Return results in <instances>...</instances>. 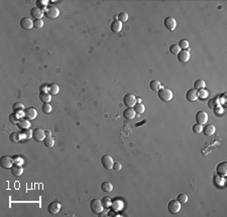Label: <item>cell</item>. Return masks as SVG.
I'll list each match as a JSON object with an SVG mask.
<instances>
[{
  "label": "cell",
  "mask_w": 227,
  "mask_h": 217,
  "mask_svg": "<svg viewBox=\"0 0 227 217\" xmlns=\"http://www.w3.org/2000/svg\"><path fill=\"white\" fill-rule=\"evenodd\" d=\"M32 137L37 142H43L46 139V130L42 129L40 127L34 128V131H32Z\"/></svg>",
  "instance_id": "cell-8"
},
{
  "label": "cell",
  "mask_w": 227,
  "mask_h": 217,
  "mask_svg": "<svg viewBox=\"0 0 227 217\" xmlns=\"http://www.w3.org/2000/svg\"><path fill=\"white\" fill-rule=\"evenodd\" d=\"M45 15H46V18L56 19V18H58L59 15H60V10H59L58 7L54 6V5H51V6H48V8L46 9Z\"/></svg>",
  "instance_id": "cell-3"
},
{
  "label": "cell",
  "mask_w": 227,
  "mask_h": 217,
  "mask_svg": "<svg viewBox=\"0 0 227 217\" xmlns=\"http://www.w3.org/2000/svg\"><path fill=\"white\" fill-rule=\"evenodd\" d=\"M180 51H181V48L179 46V45H172L170 46V52L172 53L173 55H178Z\"/></svg>",
  "instance_id": "cell-39"
},
{
  "label": "cell",
  "mask_w": 227,
  "mask_h": 217,
  "mask_svg": "<svg viewBox=\"0 0 227 217\" xmlns=\"http://www.w3.org/2000/svg\"><path fill=\"white\" fill-rule=\"evenodd\" d=\"M9 121L12 123V124H17V122L19 121V117H18V115L15 113V112H13V113H11L10 115H9Z\"/></svg>",
  "instance_id": "cell-37"
},
{
  "label": "cell",
  "mask_w": 227,
  "mask_h": 217,
  "mask_svg": "<svg viewBox=\"0 0 227 217\" xmlns=\"http://www.w3.org/2000/svg\"><path fill=\"white\" fill-rule=\"evenodd\" d=\"M164 24H165V26H166V28L169 29V30H171V31L175 30V28L177 27V21H176V19L174 18V17H171V16L166 17V18H165Z\"/></svg>",
  "instance_id": "cell-10"
},
{
  "label": "cell",
  "mask_w": 227,
  "mask_h": 217,
  "mask_svg": "<svg viewBox=\"0 0 227 217\" xmlns=\"http://www.w3.org/2000/svg\"><path fill=\"white\" fill-rule=\"evenodd\" d=\"M101 190H102L103 192L110 193L112 190H113V184H112L110 181H104V182H102V184H101Z\"/></svg>",
  "instance_id": "cell-22"
},
{
  "label": "cell",
  "mask_w": 227,
  "mask_h": 217,
  "mask_svg": "<svg viewBox=\"0 0 227 217\" xmlns=\"http://www.w3.org/2000/svg\"><path fill=\"white\" fill-rule=\"evenodd\" d=\"M136 103H141V98L140 97L136 98Z\"/></svg>",
  "instance_id": "cell-50"
},
{
  "label": "cell",
  "mask_w": 227,
  "mask_h": 217,
  "mask_svg": "<svg viewBox=\"0 0 227 217\" xmlns=\"http://www.w3.org/2000/svg\"><path fill=\"white\" fill-rule=\"evenodd\" d=\"M158 97L160 98L161 101L169 102L173 99V92L169 88L161 87V89L158 91Z\"/></svg>",
  "instance_id": "cell-1"
},
{
  "label": "cell",
  "mask_w": 227,
  "mask_h": 217,
  "mask_svg": "<svg viewBox=\"0 0 227 217\" xmlns=\"http://www.w3.org/2000/svg\"><path fill=\"white\" fill-rule=\"evenodd\" d=\"M208 106L210 108H217L219 106V100L217 98H212L208 101Z\"/></svg>",
  "instance_id": "cell-36"
},
{
  "label": "cell",
  "mask_w": 227,
  "mask_h": 217,
  "mask_svg": "<svg viewBox=\"0 0 227 217\" xmlns=\"http://www.w3.org/2000/svg\"><path fill=\"white\" fill-rule=\"evenodd\" d=\"M10 172L14 177H19V176H21L23 174V168L21 166L16 165L15 164V165H13L12 167H11Z\"/></svg>",
  "instance_id": "cell-20"
},
{
  "label": "cell",
  "mask_w": 227,
  "mask_h": 217,
  "mask_svg": "<svg viewBox=\"0 0 227 217\" xmlns=\"http://www.w3.org/2000/svg\"><path fill=\"white\" fill-rule=\"evenodd\" d=\"M43 26V19H34V28H42Z\"/></svg>",
  "instance_id": "cell-41"
},
{
  "label": "cell",
  "mask_w": 227,
  "mask_h": 217,
  "mask_svg": "<svg viewBox=\"0 0 227 217\" xmlns=\"http://www.w3.org/2000/svg\"><path fill=\"white\" fill-rule=\"evenodd\" d=\"M90 209L94 214H97V215L101 213L103 209H104L102 206L101 200H99V199H97V198L92 199V200L90 201Z\"/></svg>",
  "instance_id": "cell-2"
},
{
  "label": "cell",
  "mask_w": 227,
  "mask_h": 217,
  "mask_svg": "<svg viewBox=\"0 0 227 217\" xmlns=\"http://www.w3.org/2000/svg\"><path fill=\"white\" fill-rule=\"evenodd\" d=\"M179 46L181 49H188L189 48V42L186 39H183V40H180V43H179Z\"/></svg>",
  "instance_id": "cell-42"
},
{
  "label": "cell",
  "mask_w": 227,
  "mask_h": 217,
  "mask_svg": "<svg viewBox=\"0 0 227 217\" xmlns=\"http://www.w3.org/2000/svg\"><path fill=\"white\" fill-rule=\"evenodd\" d=\"M17 115H18V117H19V119H21V118H23V117H25V113H24V110H19V111H17V112H15Z\"/></svg>",
  "instance_id": "cell-48"
},
{
  "label": "cell",
  "mask_w": 227,
  "mask_h": 217,
  "mask_svg": "<svg viewBox=\"0 0 227 217\" xmlns=\"http://www.w3.org/2000/svg\"><path fill=\"white\" fill-rule=\"evenodd\" d=\"M46 136H52V132L50 130H46Z\"/></svg>",
  "instance_id": "cell-49"
},
{
  "label": "cell",
  "mask_w": 227,
  "mask_h": 217,
  "mask_svg": "<svg viewBox=\"0 0 227 217\" xmlns=\"http://www.w3.org/2000/svg\"><path fill=\"white\" fill-rule=\"evenodd\" d=\"M195 118H196L197 123L203 125L208 121V113L206 112V111H198V112L196 113Z\"/></svg>",
  "instance_id": "cell-11"
},
{
  "label": "cell",
  "mask_w": 227,
  "mask_h": 217,
  "mask_svg": "<svg viewBox=\"0 0 227 217\" xmlns=\"http://www.w3.org/2000/svg\"><path fill=\"white\" fill-rule=\"evenodd\" d=\"M32 129L30 128H26V129H23L22 132H20V136H21V140L22 139H30L32 137Z\"/></svg>",
  "instance_id": "cell-26"
},
{
  "label": "cell",
  "mask_w": 227,
  "mask_h": 217,
  "mask_svg": "<svg viewBox=\"0 0 227 217\" xmlns=\"http://www.w3.org/2000/svg\"><path fill=\"white\" fill-rule=\"evenodd\" d=\"M40 93H49V84H43L40 87Z\"/></svg>",
  "instance_id": "cell-46"
},
{
  "label": "cell",
  "mask_w": 227,
  "mask_h": 217,
  "mask_svg": "<svg viewBox=\"0 0 227 217\" xmlns=\"http://www.w3.org/2000/svg\"><path fill=\"white\" fill-rule=\"evenodd\" d=\"M12 109L14 112H17V111L19 110H24V105H23V103H21V102H15L13 105H12Z\"/></svg>",
  "instance_id": "cell-35"
},
{
  "label": "cell",
  "mask_w": 227,
  "mask_h": 217,
  "mask_svg": "<svg viewBox=\"0 0 227 217\" xmlns=\"http://www.w3.org/2000/svg\"><path fill=\"white\" fill-rule=\"evenodd\" d=\"M136 115L135 111L133 108H126V109L123 111V117H125L126 119L128 120H132Z\"/></svg>",
  "instance_id": "cell-21"
},
{
  "label": "cell",
  "mask_w": 227,
  "mask_h": 217,
  "mask_svg": "<svg viewBox=\"0 0 227 217\" xmlns=\"http://www.w3.org/2000/svg\"><path fill=\"white\" fill-rule=\"evenodd\" d=\"M30 15L34 19H42V17L45 15V12L42 9H40L39 7H34L30 10Z\"/></svg>",
  "instance_id": "cell-17"
},
{
  "label": "cell",
  "mask_w": 227,
  "mask_h": 217,
  "mask_svg": "<svg viewBox=\"0 0 227 217\" xmlns=\"http://www.w3.org/2000/svg\"><path fill=\"white\" fill-rule=\"evenodd\" d=\"M177 200H178L181 204L187 203V201H188V195L187 194H179L178 197H177Z\"/></svg>",
  "instance_id": "cell-38"
},
{
  "label": "cell",
  "mask_w": 227,
  "mask_h": 217,
  "mask_svg": "<svg viewBox=\"0 0 227 217\" xmlns=\"http://www.w3.org/2000/svg\"><path fill=\"white\" fill-rule=\"evenodd\" d=\"M60 92V86L57 83H52L49 85V93L51 95H58Z\"/></svg>",
  "instance_id": "cell-23"
},
{
  "label": "cell",
  "mask_w": 227,
  "mask_h": 217,
  "mask_svg": "<svg viewBox=\"0 0 227 217\" xmlns=\"http://www.w3.org/2000/svg\"><path fill=\"white\" fill-rule=\"evenodd\" d=\"M9 139H10V142H20V140H21V136H20V132H12V133H10Z\"/></svg>",
  "instance_id": "cell-33"
},
{
  "label": "cell",
  "mask_w": 227,
  "mask_h": 217,
  "mask_svg": "<svg viewBox=\"0 0 227 217\" xmlns=\"http://www.w3.org/2000/svg\"><path fill=\"white\" fill-rule=\"evenodd\" d=\"M168 210L171 214H177L181 210V203L178 200H171L168 204Z\"/></svg>",
  "instance_id": "cell-6"
},
{
  "label": "cell",
  "mask_w": 227,
  "mask_h": 217,
  "mask_svg": "<svg viewBox=\"0 0 227 217\" xmlns=\"http://www.w3.org/2000/svg\"><path fill=\"white\" fill-rule=\"evenodd\" d=\"M13 159L9 156H3L1 157V160H0V166L1 168L9 170L11 169V167L13 166Z\"/></svg>",
  "instance_id": "cell-7"
},
{
  "label": "cell",
  "mask_w": 227,
  "mask_h": 217,
  "mask_svg": "<svg viewBox=\"0 0 227 217\" xmlns=\"http://www.w3.org/2000/svg\"><path fill=\"white\" fill-rule=\"evenodd\" d=\"M206 86V83L204 80L202 79H199V80H196L195 83H194V89L195 90H202L204 89Z\"/></svg>",
  "instance_id": "cell-30"
},
{
  "label": "cell",
  "mask_w": 227,
  "mask_h": 217,
  "mask_svg": "<svg viewBox=\"0 0 227 217\" xmlns=\"http://www.w3.org/2000/svg\"><path fill=\"white\" fill-rule=\"evenodd\" d=\"M215 130H216V128H215L214 124H207L203 127L202 132L204 133L206 136H211L215 133Z\"/></svg>",
  "instance_id": "cell-18"
},
{
  "label": "cell",
  "mask_w": 227,
  "mask_h": 217,
  "mask_svg": "<svg viewBox=\"0 0 227 217\" xmlns=\"http://www.w3.org/2000/svg\"><path fill=\"white\" fill-rule=\"evenodd\" d=\"M61 207H62V205L59 201H53L49 204L48 211H49L50 214H54L55 215V214H58L59 212H60Z\"/></svg>",
  "instance_id": "cell-9"
},
{
  "label": "cell",
  "mask_w": 227,
  "mask_h": 217,
  "mask_svg": "<svg viewBox=\"0 0 227 217\" xmlns=\"http://www.w3.org/2000/svg\"><path fill=\"white\" fill-rule=\"evenodd\" d=\"M186 99L190 102H195L198 99V91L193 89H189L186 93Z\"/></svg>",
  "instance_id": "cell-13"
},
{
  "label": "cell",
  "mask_w": 227,
  "mask_h": 217,
  "mask_svg": "<svg viewBox=\"0 0 227 217\" xmlns=\"http://www.w3.org/2000/svg\"><path fill=\"white\" fill-rule=\"evenodd\" d=\"M133 109L135 111V113L140 115V114L144 113V111H145V106H144L142 103H136L133 106Z\"/></svg>",
  "instance_id": "cell-29"
},
{
  "label": "cell",
  "mask_w": 227,
  "mask_h": 217,
  "mask_svg": "<svg viewBox=\"0 0 227 217\" xmlns=\"http://www.w3.org/2000/svg\"><path fill=\"white\" fill-rule=\"evenodd\" d=\"M113 169L115 170V171H120V170L122 169V165L120 163H118V162H116V163H114V165H113Z\"/></svg>",
  "instance_id": "cell-47"
},
{
  "label": "cell",
  "mask_w": 227,
  "mask_h": 217,
  "mask_svg": "<svg viewBox=\"0 0 227 217\" xmlns=\"http://www.w3.org/2000/svg\"><path fill=\"white\" fill-rule=\"evenodd\" d=\"M43 142L46 148H53L55 145V139L52 136H46V139L43 140Z\"/></svg>",
  "instance_id": "cell-32"
},
{
  "label": "cell",
  "mask_w": 227,
  "mask_h": 217,
  "mask_svg": "<svg viewBox=\"0 0 227 217\" xmlns=\"http://www.w3.org/2000/svg\"><path fill=\"white\" fill-rule=\"evenodd\" d=\"M101 203H102L103 208H109L112 206V200L108 196H105V197H103L101 199Z\"/></svg>",
  "instance_id": "cell-31"
},
{
  "label": "cell",
  "mask_w": 227,
  "mask_h": 217,
  "mask_svg": "<svg viewBox=\"0 0 227 217\" xmlns=\"http://www.w3.org/2000/svg\"><path fill=\"white\" fill-rule=\"evenodd\" d=\"M52 109H53V108H52L51 104H50V103H43V106H42V110H43V113H46V114L51 113Z\"/></svg>",
  "instance_id": "cell-40"
},
{
  "label": "cell",
  "mask_w": 227,
  "mask_h": 217,
  "mask_svg": "<svg viewBox=\"0 0 227 217\" xmlns=\"http://www.w3.org/2000/svg\"><path fill=\"white\" fill-rule=\"evenodd\" d=\"M17 126L21 129H26V128H30V122L28 119L26 118H21L19 119V121L17 122Z\"/></svg>",
  "instance_id": "cell-24"
},
{
  "label": "cell",
  "mask_w": 227,
  "mask_h": 217,
  "mask_svg": "<svg viewBox=\"0 0 227 217\" xmlns=\"http://www.w3.org/2000/svg\"><path fill=\"white\" fill-rule=\"evenodd\" d=\"M37 7H39L40 9H42L43 12L46 11V9L48 8V4H49V1L48 0H37Z\"/></svg>",
  "instance_id": "cell-28"
},
{
  "label": "cell",
  "mask_w": 227,
  "mask_h": 217,
  "mask_svg": "<svg viewBox=\"0 0 227 217\" xmlns=\"http://www.w3.org/2000/svg\"><path fill=\"white\" fill-rule=\"evenodd\" d=\"M110 29L112 33H119L120 30L122 29V22L119 21V20H113L110 24Z\"/></svg>",
  "instance_id": "cell-19"
},
{
  "label": "cell",
  "mask_w": 227,
  "mask_h": 217,
  "mask_svg": "<svg viewBox=\"0 0 227 217\" xmlns=\"http://www.w3.org/2000/svg\"><path fill=\"white\" fill-rule=\"evenodd\" d=\"M117 19L119 20V21L121 22H125L128 20V13L125 12V11H122V12H120L118 15H117Z\"/></svg>",
  "instance_id": "cell-34"
},
{
  "label": "cell",
  "mask_w": 227,
  "mask_h": 217,
  "mask_svg": "<svg viewBox=\"0 0 227 217\" xmlns=\"http://www.w3.org/2000/svg\"><path fill=\"white\" fill-rule=\"evenodd\" d=\"M208 91H206V90H204V89H202V90H199V92H198V98H201V99H205L206 97L208 96Z\"/></svg>",
  "instance_id": "cell-44"
},
{
  "label": "cell",
  "mask_w": 227,
  "mask_h": 217,
  "mask_svg": "<svg viewBox=\"0 0 227 217\" xmlns=\"http://www.w3.org/2000/svg\"><path fill=\"white\" fill-rule=\"evenodd\" d=\"M149 87H150V89H152V91H155V92H158V91L160 90L163 86H161V84L160 81L157 80V79H154V80L150 81Z\"/></svg>",
  "instance_id": "cell-25"
},
{
  "label": "cell",
  "mask_w": 227,
  "mask_h": 217,
  "mask_svg": "<svg viewBox=\"0 0 227 217\" xmlns=\"http://www.w3.org/2000/svg\"><path fill=\"white\" fill-rule=\"evenodd\" d=\"M202 129H203V125L199 124V123H195V124L193 125V131L195 133H201Z\"/></svg>",
  "instance_id": "cell-43"
},
{
  "label": "cell",
  "mask_w": 227,
  "mask_h": 217,
  "mask_svg": "<svg viewBox=\"0 0 227 217\" xmlns=\"http://www.w3.org/2000/svg\"><path fill=\"white\" fill-rule=\"evenodd\" d=\"M40 99L43 103H50L52 101V95L50 93H40Z\"/></svg>",
  "instance_id": "cell-27"
},
{
  "label": "cell",
  "mask_w": 227,
  "mask_h": 217,
  "mask_svg": "<svg viewBox=\"0 0 227 217\" xmlns=\"http://www.w3.org/2000/svg\"><path fill=\"white\" fill-rule=\"evenodd\" d=\"M20 26L23 29H31L34 27V20H31L29 17H23L20 20Z\"/></svg>",
  "instance_id": "cell-14"
},
{
  "label": "cell",
  "mask_w": 227,
  "mask_h": 217,
  "mask_svg": "<svg viewBox=\"0 0 227 217\" xmlns=\"http://www.w3.org/2000/svg\"><path fill=\"white\" fill-rule=\"evenodd\" d=\"M216 172L221 177H225L227 175V162H222L218 164L216 167Z\"/></svg>",
  "instance_id": "cell-15"
},
{
  "label": "cell",
  "mask_w": 227,
  "mask_h": 217,
  "mask_svg": "<svg viewBox=\"0 0 227 217\" xmlns=\"http://www.w3.org/2000/svg\"><path fill=\"white\" fill-rule=\"evenodd\" d=\"M101 164H102V166L104 169L112 170L113 169V165H114L113 158H112L110 155H104V156L101 158Z\"/></svg>",
  "instance_id": "cell-4"
},
{
  "label": "cell",
  "mask_w": 227,
  "mask_h": 217,
  "mask_svg": "<svg viewBox=\"0 0 227 217\" xmlns=\"http://www.w3.org/2000/svg\"><path fill=\"white\" fill-rule=\"evenodd\" d=\"M24 113H25V118L28 120H34L37 118V111L34 107L25 108Z\"/></svg>",
  "instance_id": "cell-12"
},
{
  "label": "cell",
  "mask_w": 227,
  "mask_h": 217,
  "mask_svg": "<svg viewBox=\"0 0 227 217\" xmlns=\"http://www.w3.org/2000/svg\"><path fill=\"white\" fill-rule=\"evenodd\" d=\"M13 159V162H14V164H16V165H19V166H21L22 164H23V160L21 159L20 157H18V156H15V157H13L12 158Z\"/></svg>",
  "instance_id": "cell-45"
},
{
  "label": "cell",
  "mask_w": 227,
  "mask_h": 217,
  "mask_svg": "<svg viewBox=\"0 0 227 217\" xmlns=\"http://www.w3.org/2000/svg\"><path fill=\"white\" fill-rule=\"evenodd\" d=\"M190 52L187 51V49H183V51H180L178 54V60L181 62V63H187V62L190 60Z\"/></svg>",
  "instance_id": "cell-16"
},
{
  "label": "cell",
  "mask_w": 227,
  "mask_h": 217,
  "mask_svg": "<svg viewBox=\"0 0 227 217\" xmlns=\"http://www.w3.org/2000/svg\"><path fill=\"white\" fill-rule=\"evenodd\" d=\"M123 104L127 108H132L136 104V97L131 93H127L123 97Z\"/></svg>",
  "instance_id": "cell-5"
}]
</instances>
